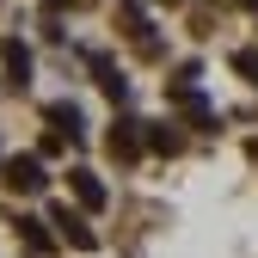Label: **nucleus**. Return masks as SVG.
<instances>
[{
  "label": "nucleus",
  "mask_w": 258,
  "mask_h": 258,
  "mask_svg": "<svg viewBox=\"0 0 258 258\" xmlns=\"http://www.w3.org/2000/svg\"><path fill=\"white\" fill-rule=\"evenodd\" d=\"M7 184H13V190H43V184H49V178H43V160H37V154H13V160H7Z\"/></svg>",
  "instance_id": "obj_1"
},
{
  "label": "nucleus",
  "mask_w": 258,
  "mask_h": 258,
  "mask_svg": "<svg viewBox=\"0 0 258 258\" xmlns=\"http://www.w3.org/2000/svg\"><path fill=\"white\" fill-rule=\"evenodd\" d=\"M55 228H61V240H68V246H80V252H92V246H99V234L86 228V215H80V209H68V203L55 209Z\"/></svg>",
  "instance_id": "obj_2"
},
{
  "label": "nucleus",
  "mask_w": 258,
  "mask_h": 258,
  "mask_svg": "<svg viewBox=\"0 0 258 258\" xmlns=\"http://www.w3.org/2000/svg\"><path fill=\"white\" fill-rule=\"evenodd\" d=\"M136 129H142V123H129V117H117V123H111V136H105V148H111L117 160H136V154L148 148V136H136Z\"/></svg>",
  "instance_id": "obj_3"
},
{
  "label": "nucleus",
  "mask_w": 258,
  "mask_h": 258,
  "mask_svg": "<svg viewBox=\"0 0 258 258\" xmlns=\"http://www.w3.org/2000/svg\"><path fill=\"white\" fill-rule=\"evenodd\" d=\"M68 178H74V197H80L86 209H105V184H99V172H86V166H74Z\"/></svg>",
  "instance_id": "obj_4"
},
{
  "label": "nucleus",
  "mask_w": 258,
  "mask_h": 258,
  "mask_svg": "<svg viewBox=\"0 0 258 258\" xmlns=\"http://www.w3.org/2000/svg\"><path fill=\"white\" fill-rule=\"evenodd\" d=\"M92 74H99V86H105V99H111V105H123V99H129V80L111 68L105 55H92Z\"/></svg>",
  "instance_id": "obj_5"
},
{
  "label": "nucleus",
  "mask_w": 258,
  "mask_h": 258,
  "mask_svg": "<svg viewBox=\"0 0 258 258\" xmlns=\"http://www.w3.org/2000/svg\"><path fill=\"white\" fill-rule=\"evenodd\" d=\"M7 74H13V86H25V74H31V49L25 43H7Z\"/></svg>",
  "instance_id": "obj_6"
},
{
  "label": "nucleus",
  "mask_w": 258,
  "mask_h": 258,
  "mask_svg": "<svg viewBox=\"0 0 258 258\" xmlns=\"http://www.w3.org/2000/svg\"><path fill=\"white\" fill-rule=\"evenodd\" d=\"M19 234H25V246H31V252H49V246H55V240L43 234V221H37V215H31V221H19Z\"/></svg>",
  "instance_id": "obj_7"
},
{
  "label": "nucleus",
  "mask_w": 258,
  "mask_h": 258,
  "mask_svg": "<svg viewBox=\"0 0 258 258\" xmlns=\"http://www.w3.org/2000/svg\"><path fill=\"white\" fill-rule=\"evenodd\" d=\"M148 148H154V154H178L184 142L172 136V129H166V123H160V129H148Z\"/></svg>",
  "instance_id": "obj_8"
},
{
  "label": "nucleus",
  "mask_w": 258,
  "mask_h": 258,
  "mask_svg": "<svg viewBox=\"0 0 258 258\" xmlns=\"http://www.w3.org/2000/svg\"><path fill=\"white\" fill-rule=\"evenodd\" d=\"M49 123H61V129H68V142L80 136V111H74V105H49Z\"/></svg>",
  "instance_id": "obj_9"
},
{
  "label": "nucleus",
  "mask_w": 258,
  "mask_h": 258,
  "mask_svg": "<svg viewBox=\"0 0 258 258\" xmlns=\"http://www.w3.org/2000/svg\"><path fill=\"white\" fill-rule=\"evenodd\" d=\"M234 68H240V74L258 86V49H234Z\"/></svg>",
  "instance_id": "obj_10"
},
{
  "label": "nucleus",
  "mask_w": 258,
  "mask_h": 258,
  "mask_svg": "<svg viewBox=\"0 0 258 258\" xmlns=\"http://www.w3.org/2000/svg\"><path fill=\"white\" fill-rule=\"evenodd\" d=\"M43 7H68V0H43Z\"/></svg>",
  "instance_id": "obj_11"
},
{
  "label": "nucleus",
  "mask_w": 258,
  "mask_h": 258,
  "mask_svg": "<svg viewBox=\"0 0 258 258\" xmlns=\"http://www.w3.org/2000/svg\"><path fill=\"white\" fill-rule=\"evenodd\" d=\"M240 7H258V0H240Z\"/></svg>",
  "instance_id": "obj_12"
},
{
  "label": "nucleus",
  "mask_w": 258,
  "mask_h": 258,
  "mask_svg": "<svg viewBox=\"0 0 258 258\" xmlns=\"http://www.w3.org/2000/svg\"><path fill=\"white\" fill-rule=\"evenodd\" d=\"M252 160H258V142H252Z\"/></svg>",
  "instance_id": "obj_13"
},
{
  "label": "nucleus",
  "mask_w": 258,
  "mask_h": 258,
  "mask_svg": "<svg viewBox=\"0 0 258 258\" xmlns=\"http://www.w3.org/2000/svg\"><path fill=\"white\" fill-rule=\"evenodd\" d=\"M166 7H178V0H166Z\"/></svg>",
  "instance_id": "obj_14"
}]
</instances>
